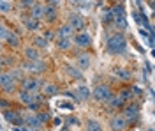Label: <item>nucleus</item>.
Wrapping results in <instances>:
<instances>
[{
	"instance_id": "aec40b11",
	"label": "nucleus",
	"mask_w": 155,
	"mask_h": 131,
	"mask_svg": "<svg viewBox=\"0 0 155 131\" xmlns=\"http://www.w3.org/2000/svg\"><path fill=\"white\" fill-rule=\"evenodd\" d=\"M118 96L125 101V103H130V101L136 98L134 91H132V85H130V87H122V89L118 91Z\"/></svg>"
},
{
	"instance_id": "2f4dec72",
	"label": "nucleus",
	"mask_w": 155,
	"mask_h": 131,
	"mask_svg": "<svg viewBox=\"0 0 155 131\" xmlns=\"http://www.w3.org/2000/svg\"><path fill=\"white\" fill-rule=\"evenodd\" d=\"M11 32H12L11 29H7L5 25H2V29H0V41H2V43H5V41H7V37H9Z\"/></svg>"
},
{
	"instance_id": "f704fd0d",
	"label": "nucleus",
	"mask_w": 155,
	"mask_h": 131,
	"mask_svg": "<svg viewBox=\"0 0 155 131\" xmlns=\"http://www.w3.org/2000/svg\"><path fill=\"white\" fill-rule=\"evenodd\" d=\"M9 9H11V4L7 0H2V14H7Z\"/></svg>"
},
{
	"instance_id": "9d476101",
	"label": "nucleus",
	"mask_w": 155,
	"mask_h": 131,
	"mask_svg": "<svg viewBox=\"0 0 155 131\" xmlns=\"http://www.w3.org/2000/svg\"><path fill=\"white\" fill-rule=\"evenodd\" d=\"M72 39H74V44H76L79 50H87V48H90V46H92V37H90V34H88L87 30L76 32Z\"/></svg>"
},
{
	"instance_id": "423d86ee",
	"label": "nucleus",
	"mask_w": 155,
	"mask_h": 131,
	"mask_svg": "<svg viewBox=\"0 0 155 131\" xmlns=\"http://www.w3.org/2000/svg\"><path fill=\"white\" fill-rule=\"evenodd\" d=\"M2 112H4V119L9 122V124H12V126H23L25 124V115L19 110L7 108V110H2Z\"/></svg>"
},
{
	"instance_id": "1a4fd4ad",
	"label": "nucleus",
	"mask_w": 155,
	"mask_h": 131,
	"mask_svg": "<svg viewBox=\"0 0 155 131\" xmlns=\"http://www.w3.org/2000/svg\"><path fill=\"white\" fill-rule=\"evenodd\" d=\"M21 67H23L25 71H28V73H32V74H37V76L39 74H42L44 71L48 69L46 64H44L42 60H25Z\"/></svg>"
},
{
	"instance_id": "4468645a",
	"label": "nucleus",
	"mask_w": 155,
	"mask_h": 131,
	"mask_svg": "<svg viewBox=\"0 0 155 131\" xmlns=\"http://www.w3.org/2000/svg\"><path fill=\"white\" fill-rule=\"evenodd\" d=\"M74 34H76V30L72 29L71 23H64L57 29V37H74Z\"/></svg>"
},
{
	"instance_id": "c756f323",
	"label": "nucleus",
	"mask_w": 155,
	"mask_h": 131,
	"mask_svg": "<svg viewBox=\"0 0 155 131\" xmlns=\"http://www.w3.org/2000/svg\"><path fill=\"white\" fill-rule=\"evenodd\" d=\"M9 73H11V74H12V76H14L18 81H21L23 78H25V69H23V67H11Z\"/></svg>"
},
{
	"instance_id": "72a5a7b5",
	"label": "nucleus",
	"mask_w": 155,
	"mask_h": 131,
	"mask_svg": "<svg viewBox=\"0 0 155 131\" xmlns=\"http://www.w3.org/2000/svg\"><path fill=\"white\" fill-rule=\"evenodd\" d=\"M37 115H39V121L42 122V124H46V122L51 119V115H49L48 112H41V110H39V112H37Z\"/></svg>"
},
{
	"instance_id": "ea45409f",
	"label": "nucleus",
	"mask_w": 155,
	"mask_h": 131,
	"mask_svg": "<svg viewBox=\"0 0 155 131\" xmlns=\"http://www.w3.org/2000/svg\"><path fill=\"white\" fill-rule=\"evenodd\" d=\"M48 4H49V5H57V7H58V4H60V0H48Z\"/></svg>"
},
{
	"instance_id": "58836bf2",
	"label": "nucleus",
	"mask_w": 155,
	"mask_h": 131,
	"mask_svg": "<svg viewBox=\"0 0 155 131\" xmlns=\"http://www.w3.org/2000/svg\"><path fill=\"white\" fill-rule=\"evenodd\" d=\"M132 91H134L136 96H137V94L141 96V92H143V91H141V87H137V85H132Z\"/></svg>"
},
{
	"instance_id": "6ab92c4d",
	"label": "nucleus",
	"mask_w": 155,
	"mask_h": 131,
	"mask_svg": "<svg viewBox=\"0 0 155 131\" xmlns=\"http://www.w3.org/2000/svg\"><path fill=\"white\" fill-rule=\"evenodd\" d=\"M106 105L109 106V108H111V110H124V106H125L127 103H125L124 99H122L120 96H113V98L107 101Z\"/></svg>"
},
{
	"instance_id": "9b49d317",
	"label": "nucleus",
	"mask_w": 155,
	"mask_h": 131,
	"mask_svg": "<svg viewBox=\"0 0 155 131\" xmlns=\"http://www.w3.org/2000/svg\"><path fill=\"white\" fill-rule=\"evenodd\" d=\"M67 23H71L72 29L76 32L85 30V18H83V14H79V12H71L69 18H67Z\"/></svg>"
},
{
	"instance_id": "dca6fc26",
	"label": "nucleus",
	"mask_w": 155,
	"mask_h": 131,
	"mask_svg": "<svg viewBox=\"0 0 155 131\" xmlns=\"http://www.w3.org/2000/svg\"><path fill=\"white\" fill-rule=\"evenodd\" d=\"M4 44H5V46H9L11 50H16V48H19V44H21V37H19V34L16 30H12L9 34L7 41H5Z\"/></svg>"
},
{
	"instance_id": "f3484780",
	"label": "nucleus",
	"mask_w": 155,
	"mask_h": 131,
	"mask_svg": "<svg viewBox=\"0 0 155 131\" xmlns=\"http://www.w3.org/2000/svg\"><path fill=\"white\" fill-rule=\"evenodd\" d=\"M23 25H25V29L30 32H37L39 27H41V20H35V18H32V16H25L23 18Z\"/></svg>"
},
{
	"instance_id": "0eeeda50",
	"label": "nucleus",
	"mask_w": 155,
	"mask_h": 131,
	"mask_svg": "<svg viewBox=\"0 0 155 131\" xmlns=\"http://www.w3.org/2000/svg\"><path fill=\"white\" fill-rule=\"evenodd\" d=\"M129 126H130V122L125 119L124 113H116V115H113L109 119V128H111V131H127Z\"/></svg>"
},
{
	"instance_id": "e433bc0d",
	"label": "nucleus",
	"mask_w": 155,
	"mask_h": 131,
	"mask_svg": "<svg viewBox=\"0 0 155 131\" xmlns=\"http://www.w3.org/2000/svg\"><path fill=\"white\" fill-rule=\"evenodd\" d=\"M60 108H65V110H72L74 106H72L71 103H60Z\"/></svg>"
},
{
	"instance_id": "7ed1b4c3",
	"label": "nucleus",
	"mask_w": 155,
	"mask_h": 131,
	"mask_svg": "<svg viewBox=\"0 0 155 131\" xmlns=\"http://www.w3.org/2000/svg\"><path fill=\"white\" fill-rule=\"evenodd\" d=\"M0 83H2V92H4V94H12V92H16L19 81L16 80V78L9 73V69H7V71H2Z\"/></svg>"
},
{
	"instance_id": "39448f33",
	"label": "nucleus",
	"mask_w": 155,
	"mask_h": 131,
	"mask_svg": "<svg viewBox=\"0 0 155 131\" xmlns=\"http://www.w3.org/2000/svg\"><path fill=\"white\" fill-rule=\"evenodd\" d=\"M18 101L23 105V106H28L32 103H44V96H39L37 92H28V91H23L19 89L18 91Z\"/></svg>"
},
{
	"instance_id": "393cba45",
	"label": "nucleus",
	"mask_w": 155,
	"mask_h": 131,
	"mask_svg": "<svg viewBox=\"0 0 155 131\" xmlns=\"http://www.w3.org/2000/svg\"><path fill=\"white\" fill-rule=\"evenodd\" d=\"M78 67L79 69H88L90 67V55H87V53L79 55L78 57Z\"/></svg>"
},
{
	"instance_id": "4c0bfd02",
	"label": "nucleus",
	"mask_w": 155,
	"mask_h": 131,
	"mask_svg": "<svg viewBox=\"0 0 155 131\" xmlns=\"http://www.w3.org/2000/svg\"><path fill=\"white\" fill-rule=\"evenodd\" d=\"M7 108H9V101L4 98V99H2V110H7Z\"/></svg>"
},
{
	"instance_id": "5701e85b",
	"label": "nucleus",
	"mask_w": 155,
	"mask_h": 131,
	"mask_svg": "<svg viewBox=\"0 0 155 131\" xmlns=\"http://www.w3.org/2000/svg\"><path fill=\"white\" fill-rule=\"evenodd\" d=\"M111 11H113V14H115L116 18L125 16V5H124L122 2H115V4L111 5Z\"/></svg>"
},
{
	"instance_id": "c9c22d12",
	"label": "nucleus",
	"mask_w": 155,
	"mask_h": 131,
	"mask_svg": "<svg viewBox=\"0 0 155 131\" xmlns=\"http://www.w3.org/2000/svg\"><path fill=\"white\" fill-rule=\"evenodd\" d=\"M44 37H46V39H53V37H55V32H53V30H46V32H44Z\"/></svg>"
},
{
	"instance_id": "412c9836",
	"label": "nucleus",
	"mask_w": 155,
	"mask_h": 131,
	"mask_svg": "<svg viewBox=\"0 0 155 131\" xmlns=\"http://www.w3.org/2000/svg\"><path fill=\"white\" fill-rule=\"evenodd\" d=\"M76 96H78V101H88L92 92L88 89L87 85H78L76 87Z\"/></svg>"
},
{
	"instance_id": "c85d7f7f",
	"label": "nucleus",
	"mask_w": 155,
	"mask_h": 131,
	"mask_svg": "<svg viewBox=\"0 0 155 131\" xmlns=\"http://www.w3.org/2000/svg\"><path fill=\"white\" fill-rule=\"evenodd\" d=\"M58 92H60V89H58L55 83H46L44 85V96H55Z\"/></svg>"
},
{
	"instance_id": "a878e982",
	"label": "nucleus",
	"mask_w": 155,
	"mask_h": 131,
	"mask_svg": "<svg viewBox=\"0 0 155 131\" xmlns=\"http://www.w3.org/2000/svg\"><path fill=\"white\" fill-rule=\"evenodd\" d=\"M48 43H49V41L46 39L44 36H37V37H34V46H35V48L44 50V48H48Z\"/></svg>"
},
{
	"instance_id": "b1692460",
	"label": "nucleus",
	"mask_w": 155,
	"mask_h": 131,
	"mask_svg": "<svg viewBox=\"0 0 155 131\" xmlns=\"http://www.w3.org/2000/svg\"><path fill=\"white\" fill-rule=\"evenodd\" d=\"M65 69H67V74L71 76V78H76V80H81V78H83V69L72 67V66H67Z\"/></svg>"
},
{
	"instance_id": "ddd939ff",
	"label": "nucleus",
	"mask_w": 155,
	"mask_h": 131,
	"mask_svg": "<svg viewBox=\"0 0 155 131\" xmlns=\"http://www.w3.org/2000/svg\"><path fill=\"white\" fill-rule=\"evenodd\" d=\"M25 126L30 128V129H41V128H42V122L39 121L37 112H35V113H27V115H25Z\"/></svg>"
},
{
	"instance_id": "a211bd4d",
	"label": "nucleus",
	"mask_w": 155,
	"mask_h": 131,
	"mask_svg": "<svg viewBox=\"0 0 155 131\" xmlns=\"http://www.w3.org/2000/svg\"><path fill=\"white\" fill-rule=\"evenodd\" d=\"M74 44V39L72 37H57V48L62 51H67L72 48Z\"/></svg>"
},
{
	"instance_id": "cd10ccee",
	"label": "nucleus",
	"mask_w": 155,
	"mask_h": 131,
	"mask_svg": "<svg viewBox=\"0 0 155 131\" xmlns=\"http://www.w3.org/2000/svg\"><path fill=\"white\" fill-rule=\"evenodd\" d=\"M87 131H102V126H101V122L95 121V119H88L87 121Z\"/></svg>"
},
{
	"instance_id": "f257e3e1",
	"label": "nucleus",
	"mask_w": 155,
	"mask_h": 131,
	"mask_svg": "<svg viewBox=\"0 0 155 131\" xmlns=\"http://www.w3.org/2000/svg\"><path fill=\"white\" fill-rule=\"evenodd\" d=\"M127 46H129V43H127V37L122 34V32H115V34H111L106 41V51L107 53H111V55H124L127 51Z\"/></svg>"
},
{
	"instance_id": "6e6552de",
	"label": "nucleus",
	"mask_w": 155,
	"mask_h": 131,
	"mask_svg": "<svg viewBox=\"0 0 155 131\" xmlns=\"http://www.w3.org/2000/svg\"><path fill=\"white\" fill-rule=\"evenodd\" d=\"M139 112H141V108H139L137 103H127L125 106H124V110H122V113L125 115V119L130 124H136V122L139 121Z\"/></svg>"
},
{
	"instance_id": "f8f14e48",
	"label": "nucleus",
	"mask_w": 155,
	"mask_h": 131,
	"mask_svg": "<svg viewBox=\"0 0 155 131\" xmlns=\"http://www.w3.org/2000/svg\"><path fill=\"white\" fill-rule=\"evenodd\" d=\"M28 14L32 18H35V20H44V16H46V5H42L41 2H35L28 9Z\"/></svg>"
},
{
	"instance_id": "a19ab883",
	"label": "nucleus",
	"mask_w": 155,
	"mask_h": 131,
	"mask_svg": "<svg viewBox=\"0 0 155 131\" xmlns=\"http://www.w3.org/2000/svg\"><path fill=\"white\" fill-rule=\"evenodd\" d=\"M148 5L153 9V12H155V0H148Z\"/></svg>"
},
{
	"instance_id": "f03ea898",
	"label": "nucleus",
	"mask_w": 155,
	"mask_h": 131,
	"mask_svg": "<svg viewBox=\"0 0 155 131\" xmlns=\"http://www.w3.org/2000/svg\"><path fill=\"white\" fill-rule=\"evenodd\" d=\"M44 81L42 78H39L37 74H30V76H25L23 80L19 81V89L23 91H28V92H39L41 89H44Z\"/></svg>"
},
{
	"instance_id": "37998d69",
	"label": "nucleus",
	"mask_w": 155,
	"mask_h": 131,
	"mask_svg": "<svg viewBox=\"0 0 155 131\" xmlns=\"http://www.w3.org/2000/svg\"><path fill=\"white\" fill-rule=\"evenodd\" d=\"M152 57H153V59H155V50H152Z\"/></svg>"
},
{
	"instance_id": "473e14b6",
	"label": "nucleus",
	"mask_w": 155,
	"mask_h": 131,
	"mask_svg": "<svg viewBox=\"0 0 155 131\" xmlns=\"http://www.w3.org/2000/svg\"><path fill=\"white\" fill-rule=\"evenodd\" d=\"M35 4V0H18V5L21 9H30Z\"/></svg>"
},
{
	"instance_id": "4be33fe9",
	"label": "nucleus",
	"mask_w": 155,
	"mask_h": 131,
	"mask_svg": "<svg viewBox=\"0 0 155 131\" xmlns=\"http://www.w3.org/2000/svg\"><path fill=\"white\" fill-rule=\"evenodd\" d=\"M25 59L27 60H41L39 48H35V46H27L25 48Z\"/></svg>"
},
{
	"instance_id": "7c9ffc66",
	"label": "nucleus",
	"mask_w": 155,
	"mask_h": 131,
	"mask_svg": "<svg viewBox=\"0 0 155 131\" xmlns=\"http://www.w3.org/2000/svg\"><path fill=\"white\" fill-rule=\"evenodd\" d=\"M113 23H115V27H116L120 32L127 30V20H125V16H122V18H116Z\"/></svg>"
},
{
	"instance_id": "2eb2a0df",
	"label": "nucleus",
	"mask_w": 155,
	"mask_h": 131,
	"mask_svg": "<svg viewBox=\"0 0 155 131\" xmlns=\"http://www.w3.org/2000/svg\"><path fill=\"white\" fill-rule=\"evenodd\" d=\"M44 20L48 25H53L55 21L58 20V7L57 5H46V16H44Z\"/></svg>"
},
{
	"instance_id": "79ce46f5",
	"label": "nucleus",
	"mask_w": 155,
	"mask_h": 131,
	"mask_svg": "<svg viewBox=\"0 0 155 131\" xmlns=\"http://www.w3.org/2000/svg\"><path fill=\"white\" fill-rule=\"evenodd\" d=\"M53 124H55V126H60V124H62V121H60V119H58V117H57V119L53 121Z\"/></svg>"
},
{
	"instance_id": "20e7f679",
	"label": "nucleus",
	"mask_w": 155,
	"mask_h": 131,
	"mask_svg": "<svg viewBox=\"0 0 155 131\" xmlns=\"http://www.w3.org/2000/svg\"><path fill=\"white\" fill-rule=\"evenodd\" d=\"M92 96H94V99L97 103H107V101L113 98V91H111V87L107 83H99L95 89H94Z\"/></svg>"
},
{
	"instance_id": "bb28decb",
	"label": "nucleus",
	"mask_w": 155,
	"mask_h": 131,
	"mask_svg": "<svg viewBox=\"0 0 155 131\" xmlns=\"http://www.w3.org/2000/svg\"><path fill=\"white\" fill-rule=\"evenodd\" d=\"M115 74L120 78V80H130V71L129 69H125V67H116L115 69Z\"/></svg>"
}]
</instances>
